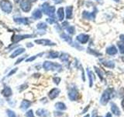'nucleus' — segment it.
<instances>
[{"instance_id": "nucleus-1", "label": "nucleus", "mask_w": 124, "mask_h": 117, "mask_svg": "<svg viewBox=\"0 0 124 117\" xmlns=\"http://www.w3.org/2000/svg\"><path fill=\"white\" fill-rule=\"evenodd\" d=\"M43 67L45 70H57V71H60L62 66L60 64L55 63V62L45 61L43 64Z\"/></svg>"}, {"instance_id": "nucleus-2", "label": "nucleus", "mask_w": 124, "mask_h": 117, "mask_svg": "<svg viewBox=\"0 0 124 117\" xmlns=\"http://www.w3.org/2000/svg\"><path fill=\"white\" fill-rule=\"evenodd\" d=\"M42 10L46 14L50 17H54V13H55V7L50 6L49 3L45 2L42 5Z\"/></svg>"}, {"instance_id": "nucleus-3", "label": "nucleus", "mask_w": 124, "mask_h": 117, "mask_svg": "<svg viewBox=\"0 0 124 117\" xmlns=\"http://www.w3.org/2000/svg\"><path fill=\"white\" fill-rule=\"evenodd\" d=\"M0 7H1L2 10L6 13H10L13 10V5L8 0H2L0 3Z\"/></svg>"}, {"instance_id": "nucleus-4", "label": "nucleus", "mask_w": 124, "mask_h": 117, "mask_svg": "<svg viewBox=\"0 0 124 117\" xmlns=\"http://www.w3.org/2000/svg\"><path fill=\"white\" fill-rule=\"evenodd\" d=\"M111 93H112V89H106V91L103 92L100 99L101 104L103 105H106L108 103V101H109L111 98Z\"/></svg>"}, {"instance_id": "nucleus-5", "label": "nucleus", "mask_w": 124, "mask_h": 117, "mask_svg": "<svg viewBox=\"0 0 124 117\" xmlns=\"http://www.w3.org/2000/svg\"><path fill=\"white\" fill-rule=\"evenodd\" d=\"M31 2L30 0H21L20 2V8L23 12L28 13L31 10Z\"/></svg>"}, {"instance_id": "nucleus-6", "label": "nucleus", "mask_w": 124, "mask_h": 117, "mask_svg": "<svg viewBox=\"0 0 124 117\" xmlns=\"http://www.w3.org/2000/svg\"><path fill=\"white\" fill-rule=\"evenodd\" d=\"M32 37H33L32 34H23V35L15 34L13 36V38H12V41H13L14 44H16V43H18L19 41H22L25 38H30Z\"/></svg>"}, {"instance_id": "nucleus-7", "label": "nucleus", "mask_w": 124, "mask_h": 117, "mask_svg": "<svg viewBox=\"0 0 124 117\" xmlns=\"http://www.w3.org/2000/svg\"><path fill=\"white\" fill-rule=\"evenodd\" d=\"M68 97L71 101H76L78 98V91L75 88H71L69 89Z\"/></svg>"}, {"instance_id": "nucleus-8", "label": "nucleus", "mask_w": 124, "mask_h": 117, "mask_svg": "<svg viewBox=\"0 0 124 117\" xmlns=\"http://www.w3.org/2000/svg\"><path fill=\"white\" fill-rule=\"evenodd\" d=\"M35 43H37L38 45H44V46H54L56 45V44L54 42L51 41L48 39H37L35 40Z\"/></svg>"}, {"instance_id": "nucleus-9", "label": "nucleus", "mask_w": 124, "mask_h": 117, "mask_svg": "<svg viewBox=\"0 0 124 117\" xmlns=\"http://www.w3.org/2000/svg\"><path fill=\"white\" fill-rule=\"evenodd\" d=\"M97 13V10L96 9L94 10V11L90 13V12H88V11H84L82 13V17L84 19H86V20H93L95 18V14Z\"/></svg>"}, {"instance_id": "nucleus-10", "label": "nucleus", "mask_w": 124, "mask_h": 117, "mask_svg": "<svg viewBox=\"0 0 124 117\" xmlns=\"http://www.w3.org/2000/svg\"><path fill=\"white\" fill-rule=\"evenodd\" d=\"M77 41H79L81 44H86L89 40V36L88 34H80L77 36Z\"/></svg>"}, {"instance_id": "nucleus-11", "label": "nucleus", "mask_w": 124, "mask_h": 117, "mask_svg": "<svg viewBox=\"0 0 124 117\" xmlns=\"http://www.w3.org/2000/svg\"><path fill=\"white\" fill-rule=\"evenodd\" d=\"M61 91L58 88H54L52 89L51 91H50L49 93V98L50 99H54V98H56L59 95V94H60Z\"/></svg>"}, {"instance_id": "nucleus-12", "label": "nucleus", "mask_w": 124, "mask_h": 117, "mask_svg": "<svg viewBox=\"0 0 124 117\" xmlns=\"http://www.w3.org/2000/svg\"><path fill=\"white\" fill-rule=\"evenodd\" d=\"M118 50L116 49V47L114 45H111L109 47H108L106 49V53L109 56H114V55L117 54Z\"/></svg>"}, {"instance_id": "nucleus-13", "label": "nucleus", "mask_w": 124, "mask_h": 117, "mask_svg": "<svg viewBox=\"0 0 124 117\" xmlns=\"http://www.w3.org/2000/svg\"><path fill=\"white\" fill-rule=\"evenodd\" d=\"M14 21L17 23H23V24L28 25L30 23V20L28 18H23V17H15Z\"/></svg>"}, {"instance_id": "nucleus-14", "label": "nucleus", "mask_w": 124, "mask_h": 117, "mask_svg": "<svg viewBox=\"0 0 124 117\" xmlns=\"http://www.w3.org/2000/svg\"><path fill=\"white\" fill-rule=\"evenodd\" d=\"M37 115L40 117H48L50 113L47 110L44 108H40L37 111Z\"/></svg>"}, {"instance_id": "nucleus-15", "label": "nucleus", "mask_w": 124, "mask_h": 117, "mask_svg": "<svg viewBox=\"0 0 124 117\" xmlns=\"http://www.w3.org/2000/svg\"><path fill=\"white\" fill-rule=\"evenodd\" d=\"M111 111L114 115L117 116H120V111H119V108L117 107V105L113 102H111Z\"/></svg>"}, {"instance_id": "nucleus-16", "label": "nucleus", "mask_w": 124, "mask_h": 117, "mask_svg": "<svg viewBox=\"0 0 124 117\" xmlns=\"http://www.w3.org/2000/svg\"><path fill=\"white\" fill-rule=\"evenodd\" d=\"M25 52V49H23V48H19L17 49H16L14 52L12 53V55L10 56L11 58H15V57H16L18 56H19L20 54L23 53Z\"/></svg>"}, {"instance_id": "nucleus-17", "label": "nucleus", "mask_w": 124, "mask_h": 117, "mask_svg": "<svg viewBox=\"0 0 124 117\" xmlns=\"http://www.w3.org/2000/svg\"><path fill=\"white\" fill-rule=\"evenodd\" d=\"M57 17H58V20H59L60 21H63L64 19V8H59V9L57 10Z\"/></svg>"}, {"instance_id": "nucleus-18", "label": "nucleus", "mask_w": 124, "mask_h": 117, "mask_svg": "<svg viewBox=\"0 0 124 117\" xmlns=\"http://www.w3.org/2000/svg\"><path fill=\"white\" fill-rule=\"evenodd\" d=\"M32 17L35 19V20H38V19H40L42 17V12L40 10L37 9L35 10L33 13H32Z\"/></svg>"}, {"instance_id": "nucleus-19", "label": "nucleus", "mask_w": 124, "mask_h": 117, "mask_svg": "<svg viewBox=\"0 0 124 117\" xmlns=\"http://www.w3.org/2000/svg\"><path fill=\"white\" fill-rule=\"evenodd\" d=\"M72 13H73V6H69L66 7V18L71 19L72 17Z\"/></svg>"}, {"instance_id": "nucleus-20", "label": "nucleus", "mask_w": 124, "mask_h": 117, "mask_svg": "<svg viewBox=\"0 0 124 117\" xmlns=\"http://www.w3.org/2000/svg\"><path fill=\"white\" fill-rule=\"evenodd\" d=\"M30 105H31V101H27V100H23L21 103L20 108H21V109H23V110H26Z\"/></svg>"}, {"instance_id": "nucleus-21", "label": "nucleus", "mask_w": 124, "mask_h": 117, "mask_svg": "<svg viewBox=\"0 0 124 117\" xmlns=\"http://www.w3.org/2000/svg\"><path fill=\"white\" fill-rule=\"evenodd\" d=\"M102 65H104L105 66H106L108 68H111V69H113L115 67V64L114 62L112 61H108V60H102Z\"/></svg>"}, {"instance_id": "nucleus-22", "label": "nucleus", "mask_w": 124, "mask_h": 117, "mask_svg": "<svg viewBox=\"0 0 124 117\" xmlns=\"http://www.w3.org/2000/svg\"><path fill=\"white\" fill-rule=\"evenodd\" d=\"M2 94L5 97H9L12 95V90L9 87H5L2 90Z\"/></svg>"}, {"instance_id": "nucleus-23", "label": "nucleus", "mask_w": 124, "mask_h": 117, "mask_svg": "<svg viewBox=\"0 0 124 117\" xmlns=\"http://www.w3.org/2000/svg\"><path fill=\"white\" fill-rule=\"evenodd\" d=\"M61 38L63 39L64 41H67L68 43H69V44H71V43H72V39H71V38L70 37V36H68V34H61Z\"/></svg>"}, {"instance_id": "nucleus-24", "label": "nucleus", "mask_w": 124, "mask_h": 117, "mask_svg": "<svg viewBox=\"0 0 124 117\" xmlns=\"http://www.w3.org/2000/svg\"><path fill=\"white\" fill-rule=\"evenodd\" d=\"M87 73H88V76L89 78V87L92 88L93 85V75L92 71H90L88 69H87Z\"/></svg>"}, {"instance_id": "nucleus-25", "label": "nucleus", "mask_w": 124, "mask_h": 117, "mask_svg": "<svg viewBox=\"0 0 124 117\" xmlns=\"http://www.w3.org/2000/svg\"><path fill=\"white\" fill-rule=\"evenodd\" d=\"M55 108L59 109V110H65L66 108V105L63 102H57L55 104Z\"/></svg>"}, {"instance_id": "nucleus-26", "label": "nucleus", "mask_w": 124, "mask_h": 117, "mask_svg": "<svg viewBox=\"0 0 124 117\" xmlns=\"http://www.w3.org/2000/svg\"><path fill=\"white\" fill-rule=\"evenodd\" d=\"M37 29H40V30H45L46 29V27H47V25H46L45 23L41 22V23H37Z\"/></svg>"}, {"instance_id": "nucleus-27", "label": "nucleus", "mask_w": 124, "mask_h": 117, "mask_svg": "<svg viewBox=\"0 0 124 117\" xmlns=\"http://www.w3.org/2000/svg\"><path fill=\"white\" fill-rule=\"evenodd\" d=\"M59 56V53L57 52H50L48 54V57L49 58H56Z\"/></svg>"}, {"instance_id": "nucleus-28", "label": "nucleus", "mask_w": 124, "mask_h": 117, "mask_svg": "<svg viewBox=\"0 0 124 117\" xmlns=\"http://www.w3.org/2000/svg\"><path fill=\"white\" fill-rule=\"evenodd\" d=\"M60 58H61V60L63 62H68L69 58V56L66 53H62L60 56Z\"/></svg>"}, {"instance_id": "nucleus-29", "label": "nucleus", "mask_w": 124, "mask_h": 117, "mask_svg": "<svg viewBox=\"0 0 124 117\" xmlns=\"http://www.w3.org/2000/svg\"><path fill=\"white\" fill-rule=\"evenodd\" d=\"M66 30H67V31L70 34H75V27H73V26L67 27H66Z\"/></svg>"}, {"instance_id": "nucleus-30", "label": "nucleus", "mask_w": 124, "mask_h": 117, "mask_svg": "<svg viewBox=\"0 0 124 117\" xmlns=\"http://www.w3.org/2000/svg\"><path fill=\"white\" fill-rule=\"evenodd\" d=\"M95 71H96L97 74H98L99 77H100V79H101V80H103V73H102V71H101V70H100L99 68L95 67Z\"/></svg>"}, {"instance_id": "nucleus-31", "label": "nucleus", "mask_w": 124, "mask_h": 117, "mask_svg": "<svg viewBox=\"0 0 124 117\" xmlns=\"http://www.w3.org/2000/svg\"><path fill=\"white\" fill-rule=\"evenodd\" d=\"M6 112H7V115L9 117H16V114H15V112L13 111L10 110V109H8V110L6 111Z\"/></svg>"}, {"instance_id": "nucleus-32", "label": "nucleus", "mask_w": 124, "mask_h": 117, "mask_svg": "<svg viewBox=\"0 0 124 117\" xmlns=\"http://www.w3.org/2000/svg\"><path fill=\"white\" fill-rule=\"evenodd\" d=\"M46 22L50 23V24H52V23H56V20H55V18H54V17H50V18H47V19H46Z\"/></svg>"}, {"instance_id": "nucleus-33", "label": "nucleus", "mask_w": 124, "mask_h": 117, "mask_svg": "<svg viewBox=\"0 0 124 117\" xmlns=\"http://www.w3.org/2000/svg\"><path fill=\"white\" fill-rule=\"evenodd\" d=\"M88 52L89 53L92 54V55H95V56H101V53H99V52H95V51L93 50V49H88Z\"/></svg>"}, {"instance_id": "nucleus-34", "label": "nucleus", "mask_w": 124, "mask_h": 117, "mask_svg": "<svg viewBox=\"0 0 124 117\" xmlns=\"http://www.w3.org/2000/svg\"><path fill=\"white\" fill-rule=\"evenodd\" d=\"M26 117H35L33 115V110H29L28 112H26Z\"/></svg>"}, {"instance_id": "nucleus-35", "label": "nucleus", "mask_w": 124, "mask_h": 117, "mask_svg": "<svg viewBox=\"0 0 124 117\" xmlns=\"http://www.w3.org/2000/svg\"><path fill=\"white\" fill-rule=\"evenodd\" d=\"M43 55V53H40V55H37V56H34L33 57H30V58H27V59H26V62H31V61H33L35 58H37V56H42Z\"/></svg>"}, {"instance_id": "nucleus-36", "label": "nucleus", "mask_w": 124, "mask_h": 117, "mask_svg": "<svg viewBox=\"0 0 124 117\" xmlns=\"http://www.w3.org/2000/svg\"><path fill=\"white\" fill-rule=\"evenodd\" d=\"M118 46H119V51H120V52H121V54L124 55V44L123 43V44H119Z\"/></svg>"}, {"instance_id": "nucleus-37", "label": "nucleus", "mask_w": 124, "mask_h": 117, "mask_svg": "<svg viewBox=\"0 0 124 117\" xmlns=\"http://www.w3.org/2000/svg\"><path fill=\"white\" fill-rule=\"evenodd\" d=\"M64 116V113L63 112H54V116L55 117H62Z\"/></svg>"}, {"instance_id": "nucleus-38", "label": "nucleus", "mask_w": 124, "mask_h": 117, "mask_svg": "<svg viewBox=\"0 0 124 117\" xmlns=\"http://www.w3.org/2000/svg\"><path fill=\"white\" fill-rule=\"evenodd\" d=\"M53 80H54V82L56 84H60V81H61V78L60 77H54L53 78Z\"/></svg>"}, {"instance_id": "nucleus-39", "label": "nucleus", "mask_w": 124, "mask_h": 117, "mask_svg": "<svg viewBox=\"0 0 124 117\" xmlns=\"http://www.w3.org/2000/svg\"><path fill=\"white\" fill-rule=\"evenodd\" d=\"M17 69H18V68H15V69H12L11 71H10V73H8V75H7V77H11L13 74H14L17 71Z\"/></svg>"}, {"instance_id": "nucleus-40", "label": "nucleus", "mask_w": 124, "mask_h": 117, "mask_svg": "<svg viewBox=\"0 0 124 117\" xmlns=\"http://www.w3.org/2000/svg\"><path fill=\"white\" fill-rule=\"evenodd\" d=\"M24 58H25V57H22V58H19V59H18V60H17L16 62V63H15V64H16V65L19 64V62H22V61H23V59H24Z\"/></svg>"}, {"instance_id": "nucleus-41", "label": "nucleus", "mask_w": 124, "mask_h": 117, "mask_svg": "<svg viewBox=\"0 0 124 117\" xmlns=\"http://www.w3.org/2000/svg\"><path fill=\"white\" fill-rule=\"evenodd\" d=\"M54 3H56V4H60L61 2H63L64 0H54Z\"/></svg>"}, {"instance_id": "nucleus-42", "label": "nucleus", "mask_w": 124, "mask_h": 117, "mask_svg": "<svg viewBox=\"0 0 124 117\" xmlns=\"http://www.w3.org/2000/svg\"><path fill=\"white\" fill-rule=\"evenodd\" d=\"M119 38H120V40L122 41V42L124 44V34H121V35H120Z\"/></svg>"}, {"instance_id": "nucleus-43", "label": "nucleus", "mask_w": 124, "mask_h": 117, "mask_svg": "<svg viewBox=\"0 0 124 117\" xmlns=\"http://www.w3.org/2000/svg\"><path fill=\"white\" fill-rule=\"evenodd\" d=\"M106 117H112V116H111L110 113H107V114H106Z\"/></svg>"}, {"instance_id": "nucleus-44", "label": "nucleus", "mask_w": 124, "mask_h": 117, "mask_svg": "<svg viewBox=\"0 0 124 117\" xmlns=\"http://www.w3.org/2000/svg\"><path fill=\"white\" fill-rule=\"evenodd\" d=\"M122 106H123V110H124V99L122 101Z\"/></svg>"}, {"instance_id": "nucleus-45", "label": "nucleus", "mask_w": 124, "mask_h": 117, "mask_svg": "<svg viewBox=\"0 0 124 117\" xmlns=\"http://www.w3.org/2000/svg\"><path fill=\"white\" fill-rule=\"evenodd\" d=\"M30 43H28V45H27V46H28V47H31V46H33V45H30Z\"/></svg>"}, {"instance_id": "nucleus-46", "label": "nucleus", "mask_w": 124, "mask_h": 117, "mask_svg": "<svg viewBox=\"0 0 124 117\" xmlns=\"http://www.w3.org/2000/svg\"><path fill=\"white\" fill-rule=\"evenodd\" d=\"M30 1L31 2H36L37 0H30Z\"/></svg>"}, {"instance_id": "nucleus-47", "label": "nucleus", "mask_w": 124, "mask_h": 117, "mask_svg": "<svg viewBox=\"0 0 124 117\" xmlns=\"http://www.w3.org/2000/svg\"><path fill=\"white\" fill-rule=\"evenodd\" d=\"M85 117H90V116H89V115H86Z\"/></svg>"}, {"instance_id": "nucleus-48", "label": "nucleus", "mask_w": 124, "mask_h": 117, "mask_svg": "<svg viewBox=\"0 0 124 117\" xmlns=\"http://www.w3.org/2000/svg\"><path fill=\"white\" fill-rule=\"evenodd\" d=\"M92 117H99V116H95V115H94Z\"/></svg>"}, {"instance_id": "nucleus-49", "label": "nucleus", "mask_w": 124, "mask_h": 117, "mask_svg": "<svg viewBox=\"0 0 124 117\" xmlns=\"http://www.w3.org/2000/svg\"><path fill=\"white\" fill-rule=\"evenodd\" d=\"M114 1H115V2H119V0H114Z\"/></svg>"}]
</instances>
